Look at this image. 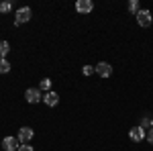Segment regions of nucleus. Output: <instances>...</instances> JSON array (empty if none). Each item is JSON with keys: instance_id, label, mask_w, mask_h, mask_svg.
Masks as SVG:
<instances>
[{"instance_id": "f257e3e1", "label": "nucleus", "mask_w": 153, "mask_h": 151, "mask_svg": "<svg viewBox=\"0 0 153 151\" xmlns=\"http://www.w3.org/2000/svg\"><path fill=\"white\" fill-rule=\"evenodd\" d=\"M25 98H27V102H31V104H37L39 100H43V94L39 88H29L27 92H25Z\"/></svg>"}, {"instance_id": "f03ea898", "label": "nucleus", "mask_w": 153, "mask_h": 151, "mask_svg": "<svg viewBox=\"0 0 153 151\" xmlns=\"http://www.w3.org/2000/svg\"><path fill=\"white\" fill-rule=\"evenodd\" d=\"M31 16H33V10H31L29 6H25V8H21V10H16V21H14V25L29 23V21H31Z\"/></svg>"}, {"instance_id": "7ed1b4c3", "label": "nucleus", "mask_w": 153, "mask_h": 151, "mask_svg": "<svg viewBox=\"0 0 153 151\" xmlns=\"http://www.w3.org/2000/svg\"><path fill=\"white\" fill-rule=\"evenodd\" d=\"M33 135H35V133H33V129H31V127H23L21 131H19V137H16V139H19L21 145H27L29 141L33 139Z\"/></svg>"}, {"instance_id": "20e7f679", "label": "nucleus", "mask_w": 153, "mask_h": 151, "mask_svg": "<svg viewBox=\"0 0 153 151\" xmlns=\"http://www.w3.org/2000/svg\"><path fill=\"white\" fill-rule=\"evenodd\" d=\"M19 147H21V143H19L16 137H4V141H2V149L4 151H19Z\"/></svg>"}, {"instance_id": "39448f33", "label": "nucleus", "mask_w": 153, "mask_h": 151, "mask_svg": "<svg viewBox=\"0 0 153 151\" xmlns=\"http://www.w3.org/2000/svg\"><path fill=\"white\" fill-rule=\"evenodd\" d=\"M151 21H153V16H151L149 10H139L137 12V25H139V27H149Z\"/></svg>"}, {"instance_id": "423d86ee", "label": "nucleus", "mask_w": 153, "mask_h": 151, "mask_svg": "<svg viewBox=\"0 0 153 151\" xmlns=\"http://www.w3.org/2000/svg\"><path fill=\"white\" fill-rule=\"evenodd\" d=\"M92 8H94V2H92V0H78V2H76V10L82 12V14L92 12Z\"/></svg>"}, {"instance_id": "0eeeda50", "label": "nucleus", "mask_w": 153, "mask_h": 151, "mask_svg": "<svg viewBox=\"0 0 153 151\" xmlns=\"http://www.w3.org/2000/svg\"><path fill=\"white\" fill-rule=\"evenodd\" d=\"M96 71H98V76H102V78H108V76L112 74V65H110L108 61H100V63L96 65Z\"/></svg>"}, {"instance_id": "6e6552de", "label": "nucleus", "mask_w": 153, "mask_h": 151, "mask_svg": "<svg viewBox=\"0 0 153 151\" xmlns=\"http://www.w3.org/2000/svg\"><path fill=\"white\" fill-rule=\"evenodd\" d=\"M145 135H147V133H145V131H143L141 127H133V129L129 131V137H131V141H135V143L143 141V139H145Z\"/></svg>"}, {"instance_id": "1a4fd4ad", "label": "nucleus", "mask_w": 153, "mask_h": 151, "mask_svg": "<svg viewBox=\"0 0 153 151\" xmlns=\"http://www.w3.org/2000/svg\"><path fill=\"white\" fill-rule=\"evenodd\" d=\"M43 102H45L47 106H57V102H59L57 92H47V94H45V98H43Z\"/></svg>"}, {"instance_id": "9d476101", "label": "nucleus", "mask_w": 153, "mask_h": 151, "mask_svg": "<svg viewBox=\"0 0 153 151\" xmlns=\"http://www.w3.org/2000/svg\"><path fill=\"white\" fill-rule=\"evenodd\" d=\"M139 127H141L145 133H147V131H151V129H153V118H151V116H143V121H141V125H139Z\"/></svg>"}, {"instance_id": "9b49d317", "label": "nucleus", "mask_w": 153, "mask_h": 151, "mask_svg": "<svg viewBox=\"0 0 153 151\" xmlns=\"http://www.w3.org/2000/svg\"><path fill=\"white\" fill-rule=\"evenodd\" d=\"M10 51V45H8V41H0V59L6 57V53Z\"/></svg>"}, {"instance_id": "f8f14e48", "label": "nucleus", "mask_w": 153, "mask_h": 151, "mask_svg": "<svg viewBox=\"0 0 153 151\" xmlns=\"http://www.w3.org/2000/svg\"><path fill=\"white\" fill-rule=\"evenodd\" d=\"M49 88H51V80H49V78H43V80L39 82V90H41V92H43V90H47V92H51Z\"/></svg>"}, {"instance_id": "ddd939ff", "label": "nucleus", "mask_w": 153, "mask_h": 151, "mask_svg": "<svg viewBox=\"0 0 153 151\" xmlns=\"http://www.w3.org/2000/svg\"><path fill=\"white\" fill-rule=\"evenodd\" d=\"M8 71H10V63L6 61V57L0 59V74H8Z\"/></svg>"}, {"instance_id": "4468645a", "label": "nucleus", "mask_w": 153, "mask_h": 151, "mask_svg": "<svg viewBox=\"0 0 153 151\" xmlns=\"http://www.w3.org/2000/svg\"><path fill=\"white\" fill-rule=\"evenodd\" d=\"M129 10L137 16V12L141 10V8H139V0H131V2H129Z\"/></svg>"}, {"instance_id": "2eb2a0df", "label": "nucleus", "mask_w": 153, "mask_h": 151, "mask_svg": "<svg viewBox=\"0 0 153 151\" xmlns=\"http://www.w3.org/2000/svg\"><path fill=\"white\" fill-rule=\"evenodd\" d=\"M10 8H12V2H8V0L0 2V12H10Z\"/></svg>"}, {"instance_id": "dca6fc26", "label": "nucleus", "mask_w": 153, "mask_h": 151, "mask_svg": "<svg viewBox=\"0 0 153 151\" xmlns=\"http://www.w3.org/2000/svg\"><path fill=\"white\" fill-rule=\"evenodd\" d=\"M94 71H96V68H92V65H84V68H82L84 76H90V74H94Z\"/></svg>"}, {"instance_id": "f3484780", "label": "nucleus", "mask_w": 153, "mask_h": 151, "mask_svg": "<svg viewBox=\"0 0 153 151\" xmlns=\"http://www.w3.org/2000/svg\"><path fill=\"white\" fill-rule=\"evenodd\" d=\"M19 151H33V147L27 143V145H21V147H19Z\"/></svg>"}, {"instance_id": "a211bd4d", "label": "nucleus", "mask_w": 153, "mask_h": 151, "mask_svg": "<svg viewBox=\"0 0 153 151\" xmlns=\"http://www.w3.org/2000/svg\"><path fill=\"white\" fill-rule=\"evenodd\" d=\"M145 137H147V141L153 145V129H151V131H147V135H145Z\"/></svg>"}]
</instances>
